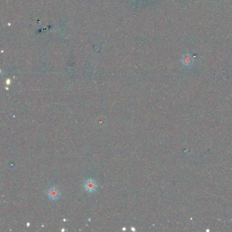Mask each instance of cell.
Here are the masks:
<instances>
[{"label":"cell","instance_id":"3957f363","mask_svg":"<svg viewBox=\"0 0 232 232\" xmlns=\"http://www.w3.org/2000/svg\"><path fill=\"white\" fill-rule=\"evenodd\" d=\"M182 62L183 64H184V65L186 66H191L193 63V59L191 56L189 55V54H186V55H184L182 57Z\"/></svg>","mask_w":232,"mask_h":232},{"label":"cell","instance_id":"7a4b0ae2","mask_svg":"<svg viewBox=\"0 0 232 232\" xmlns=\"http://www.w3.org/2000/svg\"><path fill=\"white\" fill-rule=\"evenodd\" d=\"M47 195L48 197L52 200H56L60 197V191L57 188L52 187L48 190Z\"/></svg>","mask_w":232,"mask_h":232},{"label":"cell","instance_id":"6da1fadb","mask_svg":"<svg viewBox=\"0 0 232 232\" xmlns=\"http://www.w3.org/2000/svg\"><path fill=\"white\" fill-rule=\"evenodd\" d=\"M97 188V183L94 180L89 178L85 182V189L89 192L95 191Z\"/></svg>","mask_w":232,"mask_h":232}]
</instances>
